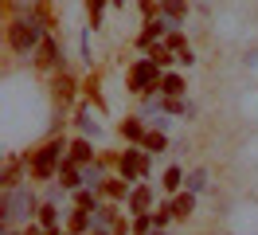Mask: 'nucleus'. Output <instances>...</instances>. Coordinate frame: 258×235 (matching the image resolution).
<instances>
[{"label": "nucleus", "mask_w": 258, "mask_h": 235, "mask_svg": "<svg viewBox=\"0 0 258 235\" xmlns=\"http://www.w3.org/2000/svg\"><path fill=\"white\" fill-rule=\"evenodd\" d=\"M43 28H47L43 12H20V16H12V24H8V43H12V51H20V55L39 51L43 35H47Z\"/></svg>", "instance_id": "obj_1"}, {"label": "nucleus", "mask_w": 258, "mask_h": 235, "mask_svg": "<svg viewBox=\"0 0 258 235\" xmlns=\"http://www.w3.org/2000/svg\"><path fill=\"white\" fill-rule=\"evenodd\" d=\"M32 216H39V204H35L32 188L28 184L4 188V196H0V223H4V231L16 227V223H32Z\"/></svg>", "instance_id": "obj_2"}, {"label": "nucleus", "mask_w": 258, "mask_h": 235, "mask_svg": "<svg viewBox=\"0 0 258 235\" xmlns=\"http://www.w3.org/2000/svg\"><path fill=\"white\" fill-rule=\"evenodd\" d=\"M67 153H71V145H67L63 137L43 141V145L35 149V157H32V176L35 180H51V176L59 172V165L67 161Z\"/></svg>", "instance_id": "obj_3"}, {"label": "nucleus", "mask_w": 258, "mask_h": 235, "mask_svg": "<svg viewBox=\"0 0 258 235\" xmlns=\"http://www.w3.org/2000/svg\"><path fill=\"white\" fill-rule=\"evenodd\" d=\"M161 67L153 59H137L133 67H129V90L133 94H153V90H161Z\"/></svg>", "instance_id": "obj_4"}, {"label": "nucleus", "mask_w": 258, "mask_h": 235, "mask_svg": "<svg viewBox=\"0 0 258 235\" xmlns=\"http://www.w3.org/2000/svg\"><path fill=\"white\" fill-rule=\"evenodd\" d=\"M117 169H121V176H125V180H141V176L149 172V153L141 149V145L121 149V157H117Z\"/></svg>", "instance_id": "obj_5"}, {"label": "nucleus", "mask_w": 258, "mask_h": 235, "mask_svg": "<svg viewBox=\"0 0 258 235\" xmlns=\"http://www.w3.org/2000/svg\"><path fill=\"white\" fill-rule=\"evenodd\" d=\"M168 28H172V20H164V16H157V20H153V16H149L145 28H141V35H137V47H141V51H149L153 43H161L164 35H168Z\"/></svg>", "instance_id": "obj_6"}, {"label": "nucleus", "mask_w": 258, "mask_h": 235, "mask_svg": "<svg viewBox=\"0 0 258 235\" xmlns=\"http://www.w3.org/2000/svg\"><path fill=\"white\" fill-rule=\"evenodd\" d=\"M39 67H51V71H63V47L55 35H43L39 43Z\"/></svg>", "instance_id": "obj_7"}, {"label": "nucleus", "mask_w": 258, "mask_h": 235, "mask_svg": "<svg viewBox=\"0 0 258 235\" xmlns=\"http://www.w3.org/2000/svg\"><path fill=\"white\" fill-rule=\"evenodd\" d=\"M67 231H75V235L94 231V212H86V208H75V212H71V219H67Z\"/></svg>", "instance_id": "obj_8"}, {"label": "nucleus", "mask_w": 258, "mask_h": 235, "mask_svg": "<svg viewBox=\"0 0 258 235\" xmlns=\"http://www.w3.org/2000/svg\"><path fill=\"white\" fill-rule=\"evenodd\" d=\"M129 212H137V216H141V212H149V204H153V188L149 184H137L133 188V192H129Z\"/></svg>", "instance_id": "obj_9"}, {"label": "nucleus", "mask_w": 258, "mask_h": 235, "mask_svg": "<svg viewBox=\"0 0 258 235\" xmlns=\"http://www.w3.org/2000/svg\"><path fill=\"white\" fill-rule=\"evenodd\" d=\"M59 176H63V188H71V192H79V188H82V172H79V161H71V157H67L63 165H59Z\"/></svg>", "instance_id": "obj_10"}, {"label": "nucleus", "mask_w": 258, "mask_h": 235, "mask_svg": "<svg viewBox=\"0 0 258 235\" xmlns=\"http://www.w3.org/2000/svg\"><path fill=\"white\" fill-rule=\"evenodd\" d=\"M184 12H188V0H161L157 4V16H164V20H184Z\"/></svg>", "instance_id": "obj_11"}, {"label": "nucleus", "mask_w": 258, "mask_h": 235, "mask_svg": "<svg viewBox=\"0 0 258 235\" xmlns=\"http://www.w3.org/2000/svg\"><path fill=\"white\" fill-rule=\"evenodd\" d=\"M71 161H79V165H90V161H98L94 149H90V137H79V141H71Z\"/></svg>", "instance_id": "obj_12"}, {"label": "nucleus", "mask_w": 258, "mask_h": 235, "mask_svg": "<svg viewBox=\"0 0 258 235\" xmlns=\"http://www.w3.org/2000/svg\"><path fill=\"white\" fill-rule=\"evenodd\" d=\"M161 94H164V98H184V75L168 71V75L161 78Z\"/></svg>", "instance_id": "obj_13"}, {"label": "nucleus", "mask_w": 258, "mask_h": 235, "mask_svg": "<svg viewBox=\"0 0 258 235\" xmlns=\"http://www.w3.org/2000/svg\"><path fill=\"white\" fill-rule=\"evenodd\" d=\"M192 212H196V192H176V200H172V216L188 219Z\"/></svg>", "instance_id": "obj_14"}, {"label": "nucleus", "mask_w": 258, "mask_h": 235, "mask_svg": "<svg viewBox=\"0 0 258 235\" xmlns=\"http://www.w3.org/2000/svg\"><path fill=\"white\" fill-rule=\"evenodd\" d=\"M145 125H141V118H125V122H121V137L125 141H133V145H141V141H145Z\"/></svg>", "instance_id": "obj_15"}, {"label": "nucleus", "mask_w": 258, "mask_h": 235, "mask_svg": "<svg viewBox=\"0 0 258 235\" xmlns=\"http://www.w3.org/2000/svg\"><path fill=\"white\" fill-rule=\"evenodd\" d=\"M102 192H106L110 200H129V192H133V188H129V180H125V176H110Z\"/></svg>", "instance_id": "obj_16"}, {"label": "nucleus", "mask_w": 258, "mask_h": 235, "mask_svg": "<svg viewBox=\"0 0 258 235\" xmlns=\"http://www.w3.org/2000/svg\"><path fill=\"white\" fill-rule=\"evenodd\" d=\"M141 149H145V153H161V149H168V137H164V129H149L145 141H141Z\"/></svg>", "instance_id": "obj_17"}, {"label": "nucleus", "mask_w": 258, "mask_h": 235, "mask_svg": "<svg viewBox=\"0 0 258 235\" xmlns=\"http://www.w3.org/2000/svg\"><path fill=\"white\" fill-rule=\"evenodd\" d=\"M55 94H59V102H71V98H75V78L67 75V71H59V78H55Z\"/></svg>", "instance_id": "obj_18"}, {"label": "nucleus", "mask_w": 258, "mask_h": 235, "mask_svg": "<svg viewBox=\"0 0 258 235\" xmlns=\"http://www.w3.org/2000/svg\"><path fill=\"white\" fill-rule=\"evenodd\" d=\"M184 180H188V176H184V169H180V165H168V169H164V180H161V184L168 188V192H180V184H184Z\"/></svg>", "instance_id": "obj_19"}, {"label": "nucleus", "mask_w": 258, "mask_h": 235, "mask_svg": "<svg viewBox=\"0 0 258 235\" xmlns=\"http://www.w3.org/2000/svg\"><path fill=\"white\" fill-rule=\"evenodd\" d=\"M39 223H43V227H47V231H55V223H59V208H55V204H39Z\"/></svg>", "instance_id": "obj_20"}, {"label": "nucleus", "mask_w": 258, "mask_h": 235, "mask_svg": "<svg viewBox=\"0 0 258 235\" xmlns=\"http://www.w3.org/2000/svg\"><path fill=\"white\" fill-rule=\"evenodd\" d=\"M149 59L157 63V67H168V63L176 59V55H172V51L164 47V39H161V43H153V47H149Z\"/></svg>", "instance_id": "obj_21"}, {"label": "nucleus", "mask_w": 258, "mask_h": 235, "mask_svg": "<svg viewBox=\"0 0 258 235\" xmlns=\"http://www.w3.org/2000/svg\"><path fill=\"white\" fill-rule=\"evenodd\" d=\"M75 204L86 208V212H94L98 208V188H79V192H75Z\"/></svg>", "instance_id": "obj_22"}, {"label": "nucleus", "mask_w": 258, "mask_h": 235, "mask_svg": "<svg viewBox=\"0 0 258 235\" xmlns=\"http://www.w3.org/2000/svg\"><path fill=\"white\" fill-rule=\"evenodd\" d=\"M164 47H168L172 55H184V51H188V39H184L180 31H168V35H164Z\"/></svg>", "instance_id": "obj_23"}, {"label": "nucleus", "mask_w": 258, "mask_h": 235, "mask_svg": "<svg viewBox=\"0 0 258 235\" xmlns=\"http://www.w3.org/2000/svg\"><path fill=\"white\" fill-rule=\"evenodd\" d=\"M208 188V169H192L188 172V192H204Z\"/></svg>", "instance_id": "obj_24"}, {"label": "nucleus", "mask_w": 258, "mask_h": 235, "mask_svg": "<svg viewBox=\"0 0 258 235\" xmlns=\"http://www.w3.org/2000/svg\"><path fill=\"white\" fill-rule=\"evenodd\" d=\"M153 227H157V223H153V212H141V216L133 219V235H149Z\"/></svg>", "instance_id": "obj_25"}, {"label": "nucleus", "mask_w": 258, "mask_h": 235, "mask_svg": "<svg viewBox=\"0 0 258 235\" xmlns=\"http://www.w3.org/2000/svg\"><path fill=\"white\" fill-rule=\"evenodd\" d=\"M39 4H43V0H8V8H12V12H39Z\"/></svg>", "instance_id": "obj_26"}, {"label": "nucleus", "mask_w": 258, "mask_h": 235, "mask_svg": "<svg viewBox=\"0 0 258 235\" xmlns=\"http://www.w3.org/2000/svg\"><path fill=\"white\" fill-rule=\"evenodd\" d=\"M168 219H176V216H172V204H161V208L153 212V223H157V227H164Z\"/></svg>", "instance_id": "obj_27"}, {"label": "nucleus", "mask_w": 258, "mask_h": 235, "mask_svg": "<svg viewBox=\"0 0 258 235\" xmlns=\"http://www.w3.org/2000/svg\"><path fill=\"white\" fill-rule=\"evenodd\" d=\"M106 4H110V0H90V20H94L90 28H98V24H102V12H106Z\"/></svg>", "instance_id": "obj_28"}, {"label": "nucleus", "mask_w": 258, "mask_h": 235, "mask_svg": "<svg viewBox=\"0 0 258 235\" xmlns=\"http://www.w3.org/2000/svg\"><path fill=\"white\" fill-rule=\"evenodd\" d=\"M20 235H47V227L35 219V223H24V231H20Z\"/></svg>", "instance_id": "obj_29"}, {"label": "nucleus", "mask_w": 258, "mask_h": 235, "mask_svg": "<svg viewBox=\"0 0 258 235\" xmlns=\"http://www.w3.org/2000/svg\"><path fill=\"white\" fill-rule=\"evenodd\" d=\"M110 4H113V8H121V4H125V0H110Z\"/></svg>", "instance_id": "obj_30"}, {"label": "nucleus", "mask_w": 258, "mask_h": 235, "mask_svg": "<svg viewBox=\"0 0 258 235\" xmlns=\"http://www.w3.org/2000/svg\"><path fill=\"white\" fill-rule=\"evenodd\" d=\"M149 235H161V227H153V231H149Z\"/></svg>", "instance_id": "obj_31"}, {"label": "nucleus", "mask_w": 258, "mask_h": 235, "mask_svg": "<svg viewBox=\"0 0 258 235\" xmlns=\"http://www.w3.org/2000/svg\"><path fill=\"white\" fill-rule=\"evenodd\" d=\"M4 235H16V231H12V227H8V231H4Z\"/></svg>", "instance_id": "obj_32"}, {"label": "nucleus", "mask_w": 258, "mask_h": 235, "mask_svg": "<svg viewBox=\"0 0 258 235\" xmlns=\"http://www.w3.org/2000/svg\"><path fill=\"white\" fill-rule=\"evenodd\" d=\"M67 235H75V231H67Z\"/></svg>", "instance_id": "obj_33"}]
</instances>
